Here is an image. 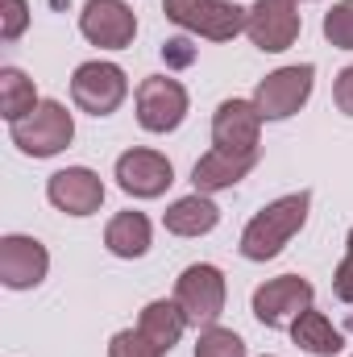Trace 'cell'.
Segmentation results:
<instances>
[{
    "instance_id": "1",
    "label": "cell",
    "mask_w": 353,
    "mask_h": 357,
    "mask_svg": "<svg viewBox=\"0 0 353 357\" xmlns=\"http://www.w3.org/2000/svg\"><path fill=\"white\" fill-rule=\"evenodd\" d=\"M308 208H312V191H291V195L266 204L241 233V258H250V262L278 258L283 245L308 225Z\"/></svg>"
},
{
    "instance_id": "2",
    "label": "cell",
    "mask_w": 353,
    "mask_h": 357,
    "mask_svg": "<svg viewBox=\"0 0 353 357\" xmlns=\"http://www.w3.org/2000/svg\"><path fill=\"white\" fill-rule=\"evenodd\" d=\"M8 133H13V146H17L21 154H29V158H54L59 150L71 146V137H75V121H71L67 104H59V100H42L29 116L13 121Z\"/></svg>"
},
{
    "instance_id": "3",
    "label": "cell",
    "mask_w": 353,
    "mask_h": 357,
    "mask_svg": "<svg viewBox=\"0 0 353 357\" xmlns=\"http://www.w3.org/2000/svg\"><path fill=\"white\" fill-rule=\"evenodd\" d=\"M163 13L179 29L200 33L208 42H233L250 21V8H237L229 0H163Z\"/></svg>"
},
{
    "instance_id": "4",
    "label": "cell",
    "mask_w": 353,
    "mask_h": 357,
    "mask_svg": "<svg viewBox=\"0 0 353 357\" xmlns=\"http://www.w3.org/2000/svg\"><path fill=\"white\" fill-rule=\"evenodd\" d=\"M129 96V79L117 63H84L71 75V100L75 108H84L88 116H112Z\"/></svg>"
},
{
    "instance_id": "5",
    "label": "cell",
    "mask_w": 353,
    "mask_h": 357,
    "mask_svg": "<svg viewBox=\"0 0 353 357\" xmlns=\"http://www.w3.org/2000/svg\"><path fill=\"white\" fill-rule=\"evenodd\" d=\"M312 84H316V67L312 63H295V67L270 71L258 84V91H254V104H258L262 121H287V116H295L308 104Z\"/></svg>"
},
{
    "instance_id": "6",
    "label": "cell",
    "mask_w": 353,
    "mask_h": 357,
    "mask_svg": "<svg viewBox=\"0 0 353 357\" xmlns=\"http://www.w3.org/2000/svg\"><path fill=\"white\" fill-rule=\"evenodd\" d=\"M175 303L183 307L187 324H216V316L225 312V274L212 262H195L179 274L175 282Z\"/></svg>"
},
{
    "instance_id": "7",
    "label": "cell",
    "mask_w": 353,
    "mask_h": 357,
    "mask_svg": "<svg viewBox=\"0 0 353 357\" xmlns=\"http://www.w3.org/2000/svg\"><path fill=\"white\" fill-rule=\"evenodd\" d=\"M133 104H137V125L146 133H171L187 116V88L171 75H150L137 84Z\"/></svg>"
},
{
    "instance_id": "8",
    "label": "cell",
    "mask_w": 353,
    "mask_h": 357,
    "mask_svg": "<svg viewBox=\"0 0 353 357\" xmlns=\"http://www.w3.org/2000/svg\"><path fill=\"white\" fill-rule=\"evenodd\" d=\"M312 299H316V291H312L308 278L278 274V278H270V282H262L254 291V316L266 328H283V324H295L312 307Z\"/></svg>"
},
{
    "instance_id": "9",
    "label": "cell",
    "mask_w": 353,
    "mask_h": 357,
    "mask_svg": "<svg viewBox=\"0 0 353 357\" xmlns=\"http://www.w3.org/2000/svg\"><path fill=\"white\" fill-rule=\"evenodd\" d=\"M80 33L100 50H125L137 38V13L125 0H88L80 13Z\"/></svg>"
},
{
    "instance_id": "10",
    "label": "cell",
    "mask_w": 353,
    "mask_h": 357,
    "mask_svg": "<svg viewBox=\"0 0 353 357\" xmlns=\"http://www.w3.org/2000/svg\"><path fill=\"white\" fill-rule=\"evenodd\" d=\"M299 29H303V21L295 13V0H254L250 21H246L250 42L266 54H278V50L295 46Z\"/></svg>"
},
{
    "instance_id": "11",
    "label": "cell",
    "mask_w": 353,
    "mask_h": 357,
    "mask_svg": "<svg viewBox=\"0 0 353 357\" xmlns=\"http://www.w3.org/2000/svg\"><path fill=\"white\" fill-rule=\"evenodd\" d=\"M50 270V254L38 237H25V233H8L0 237V282L8 291H29L46 278Z\"/></svg>"
},
{
    "instance_id": "12",
    "label": "cell",
    "mask_w": 353,
    "mask_h": 357,
    "mask_svg": "<svg viewBox=\"0 0 353 357\" xmlns=\"http://www.w3.org/2000/svg\"><path fill=\"white\" fill-rule=\"evenodd\" d=\"M117 183L133 199H154L175 183V167L158 150H125L117 158Z\"/></svg>"
},
{
    "instance_id": "13",
    "label": "cell",
    "mask_w": 353,
    "mask_h": 357,
    "mask_svg": "<svg viewBox=\"0 0 353 357\" xmlns=\"http://www.w3.org/2000/svg\"><path fill=\"white\" fill-rule=\"evenodd\" d=\"M46 199H50L59 212H67V216H91V212H100V204H104V183H100V175L88 171V167H67V171L50 175Z\"/></svg>"
},
{
    "instance_id": "14",
    "label": "cell",
    "mask_w": 353,
    "mask_h": 357,
    "mask_svg": "<svg viewBox=\"0 0 353 357\" xmlns=\"http://www.w3.org/2000/svg\"><path fill=\"white\" fill-rule=\"evenodd\" d=\"M258 154H262V150H220V146H212V150L195 162V171H191L195 191H200V195H212V191L237 187L241 178L258 167Z\"/></svg>"
},
{
    "instance_id": "15",
    "label": "cell",
    "mask_w": 353,
    "mask_h": 357,
    "mask_svg": "<svg viewBox=\"0 0 353 357\" xmlns=\"http://www.w3.org/2000/svg\"><path fill=\"white\" fill-rule=\"evenodd\" d=\"M262 112L254 100H225L212 116V142L220 150H258Z\"/></svg>"
},
{
    "instance_id": "16",
    "label": "cell",
    "mask_w": 353,
    "mask_h": 357,
    "mask_svg": "<svg viewBox=\"0 0 353 357\" xmlns=\"http://www.w3.org/2000/svg\"><path fill=\"white\" fill-rule=\"evenodd\" d=\"M183 328H187V316H183V307H179L175 299H154V303H146L142 316H137V333H142L158 354H171V349H175L179 337H183Z\"/></svg>"
},
{
    "instance_id": "17",
    "label": "cell",
    "mask_w": 353,
    "mask_h": 357,
    "mask_svg": "<svg viewBox=\"0 0 353 357\" xmlns=\"http://www.w3.org/2000/svg\"><path fill=\"white\" fill-rule=\"evenodd\" d=\"M216 220H220V208H216L208 195H200V191L175 199V204L163 212V225H167V233H175V237H204V233L216 229Z\"/></svg>"
},
{
    "instance_id": "18",
    "label": "cell",
    "mask_w": 353,
    "mask_h": 357,
    "mask_svg": "<svg viewBox=\"0 0 353 357\" xmlns=\"http://www.w3.org/2000/svg\"><path fill=\"white\" fill-rule=\"evenodd\" d=\"M291 341L312 357H337L341 349H345L341 328H333V320H329L324 312H312V307L291 324Z\"/></svg>"
},
{
    "instance_id": "19",
    "label": "cell",
    "mask_w": 353,
    "mask_h": 357,
    "mask_svg": "<svg viewBox=\"0 0 353 357\" xmlns=\"http://www.w3.org/2000/svg\"><path fill=\"white\" fill-rule=\"evenodd\" d=\"M104 245L117 258H129V262L142 258L150 250V220L142 212H117L108 220V229H104Z\"/></svg>"
},
{
    "instance_id": "20",
    "label": "cell",
    "mask_w": 353,
    "mask_h": 357,
    "mask_svg": "<svg viewBox=\"0 0 353 357\" xmlns=\"http://www.w3.org/2000/svg\"><path fill=\"white\" fill-rule=\"evenodd\" d=\"M38 104H42L38 100V88H33V79L25 71H17V67H4L0 71V116L8 125L21 121V116H29Z\"/></svg>"
},
{
    "instance_id": "21",
    "label": "cell",
    "mask_w": 353,
    "mask_h": 357,
    "mask_svg": "<svg viewBox=\"0 0 353 357\" xmlns=\"http://www.w3.org/2000/svg\"><path fill=\"white\" fill-rule=\"evenodd\" d=\"M195 357H246V341L233 333V328H220V324H208L195 341Z\"/></svg>"
},
{
    "instance_id": "22",
    "label": "cell",
    "mask_w": 353,
    "mask_h": 357,
    "mask_svg": "<svg viewBox=\"0 0 353 357\" xmlns=\"http://www.w3.org/2000/svg\"><path fill=\"white\" fill-rule=\"evenodd\" d=\"M324 38L337 50H353V0H337L324 13Z\"/></svg>"
},
{
    "instance_id": "23",
    "label": "cell",
    "mask_w": 353,
    "mask_h": 357,
    "mask_svg": "<svg viewBox=\"0 0 353 357\" xmlns=\"http://www.w3.org/2000/svg\"><path fill=\"white\" fill-rule=\"evenodd\" d=\"M29 25V4L25 0H0V38L17 42Z\"/></svg>"
},
{
    "instance_id": "24",
    "label": "cell",
    "mask_w": 353,
    "mask_h": 357,
    "mask_svg": "<svg viewBox=\"0 0 353 357\" xmlns=\"http://www.w3.org/2000/svg\"><path fill=\"white\" fill-rule=\"evenodd\" d=\"M108 357H163L137 328H125V333H117L112 341H108Z\"/></svg>"
},
{
    "instance_id": "25",
    "label": "cell",
    "mask_w": 353,
    "mask_h": 357,
    "mask_svg": "<svg viewBox=\"0 0 353 357\" xmlns=\"http://www.w3.org/2000/svg\"><path fill=\"white\" fill-rule=\"evenodd\" d=\"M350 250H345V258H341V266L333 274V295L341 299V303H353V229H350V241H345Z\"/></svg>"
},
{
    "instance_id": "26",
    "label": "cell",
    "mask_w": 353,
    "mask_h": 357,
    "mask_svg": "<svg viewBox=\"0 0 353 357\" xmlns=\"http://www.w3.org/2000/svg\"><path fill=\"white\" fill-rule=\"evenodd\" d=\"M163 59H167L171 67H191V63H195V46H191L187 38H171V42L163 46Z\"/></svg>"
},
{
    "instance_id": "27",
    "label": "cell",
    "mask_w": 353,
    "mask_h": 357,
    "mask_svg": "<svg viewBox=\"0 0 353 357\" xmlns=\"http://www.w3.org/2000/svg\"><path fill=\"white\" fill-rule=\"evenodd\" d=\"M333 100H337V108H341L345 116H353V63L337 75V84H333Z\"/></svg>"
},
{
    "instance_id": "28",
    "label": "cell",
    "mask_w": 353,
    "mask_h": 357,
    "mask_svg": "<svg viewBox=\"0 0 353 357\" xmlns=\"http://www.w3.org/2000/svg\"><path fill=\"white\" fill-rule=\"evenodd\" d=\"M295 4H303V0H295Z\"/></svg>"
}]
</instances>
